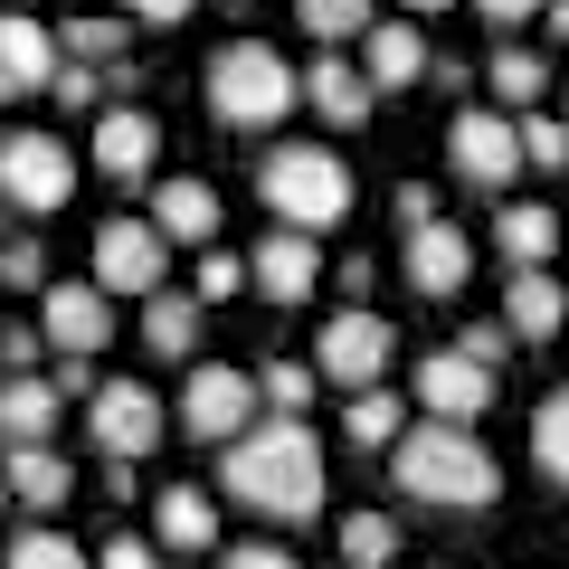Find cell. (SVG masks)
I'll return each instance as SVG.
<instances>
[{"mask_svg": "<svg viewBox=\"0 0 569 569\" xmlns=\"http://www.w3.org/2000/svg\"><path fill=\"white\" fill-rule=\"evenodd\" d=\"M219 493L266 512V522H313L323 512V437L305 418H257L219 456Z\"/></svg>", "mask_w": 569, "mask_h": 569, "instance_id": "1", "label": "cell"}, {"mask_svg": "<svg viewBox=\"0 0 569 569\" xmlns=\"http://www.w3.org/2000/svg\"><path fill=\"white\" fill-rule=\"evenodd\" d=\"M389 485H399L408 503H437V512H485V503H503V466H493V447L475 437V427H447V418H418V427L399 437Z\"/></svg>", "mask_w": 569, "mask_h": 569, "instance_id": "2", "label": "cell"}, {"mask_svg": "<svg viewBox=\"0 0 569 569\" xmlns=\"http://www.w3.org/2000/svg\"><path fill=\"white\" fill-rule=\"evenodd\" d=\"M257 200L276 209V228H305V238H323V228L351 219V162L332 152V142H276L257 162Z\"/></svg>", "mask_w": 569, "mask_h": 569, "instance_id": "3", "label": "cell"}, {"mask_svg": "<svg viewBox=\"0 0 569 569\" xmlns=\"http://www.w3.org/2000/svg\"><path fill=\"white\" fill-rule=\"evenodd\" d=\"M200 96H209V114H219L228 133H266V123H284L305 104V67H284L266 39H228L219 58H209Z\"/></svg>", "mask_w": 569, "mask_h": 569, "instance_id": "4", "label": "cell"}, {"mask_svg": "<svg viewBox=\"0 0 569 569\" xmlns=\"http://www.w3.org/2000/svg\"><path fill=\"white\" fill-rule=\"evenodd\" d=\"M257 399H266V389L247 380L238 361H190L171 427H181V437H200V447H238L247 427H257Z\"/></svg>", "mask_w": 569, "mask_h": 569, "instance_id": "5", "label": "cell"}, {"mask_svg": "<svg viewBox=\"0 0 569 569\" xmlns=\"http://www.w3.org/2000/svg\"><path fill=\"white\" fill-rule=\"evenodd\" d=\"M0 200L20 209V219H48V209L77 200V142L58 133H0Z\"/></svg>", "mask_w": 569, "mask_h": 569, "instance_id": "6", "label": "cell"}, {"mask_svg": "<svg viewBox=\"0 0 569 569\" xmlns=\"http://www.w3.org/2000/svg\"><path fill=\"white\" fill-rule=\"evenodd\" d=\"M389 361H399V332H389V313H370V305H342L323 332H313V370H323L332 389H389Z\"/></svg>", "mask_w": 569, "mask_h": 569, "instance_id": "7", "label": "cell"}, {"mask_svg": "<svg viewBox=\"0 0 569 569\" xmlns=\"http://www.w3.org/2000/svg\"><path fill=\"white\" fill-rule=\"evenodd\" d=\"M447 162L466 190H512V171L531 162L522 152V123L503 114V104H466V114L447 123Z\"/></svg>", "mask_w": 569, "mask_h": 569, "instance_id": "8", "label": "cell"}, {"mask_svg": "<svg viewBox=\"0 0 569 569\" xmlns=\"http://www.w3.org/2000/svg\"><path fill=\"white\" fill-rule=\"evenodd\" d=\"M162 427H171V408L152 399L142 380H104L96 399H86V437H96L104 466H133V456H152V447H162Z\"/></svg>", "mask_w": 569, "mask_h": 569, "instance_id": "9", "label": "cell"}, {"mask_svg": "<svg viewBox=\"0 0 569 569\" xmlns=\"http://www.w3.org/2000/svg\"><path fill=\"white\" fill-rule=\"evenodd\" d=\"M162 266H171V238L152 219H104L96 228V284L104 295H142V305H152V295H171Z\"/></svg>", "mask_w": 569, "mask_h": 569, "instance_id": "10", "label": "cell"}, {"mask_svg": "<svg viewBox=\"0 0 569 569\" xmlns=\"http://www.w3.org/2000/svg\"><path fill=\"white\" fill-rule=\"evenodd\" d=\"M39 332L58 342V361H96V351L114 342V295H104L96 276L86 284H48L39 295Z\"/></svg>", "mask_w": 569, "mask_h": 569, "instance_id": "11", "label": "cell"}, {"mask_svg": "<svg viewBox=\"0 0 569 569\" xmlns=\"http://www.w3.org/2000/svg\"><path fill=\"white\" fill-rule=\"evenodd\" d=\"M493 370L485 361H466V351H427L418 361V418H447V427H475L493 408Z\"/></svg>", "mask_w": 569, "mask_h": 569, "instance_id": "12", "label": "cell"}, {"mask_svg": "<svg viewBox=\"0 0 569 569\" xmlns=\"http://www.w3.org/2000/svg\"><path fill=\"white\" fill-rule=\"evenodd\" d=\"M58 77H67V39L58 29H39L29 10H10L0 20V96H58Z\"/></svg>", "mask_w": 569, "mask_h": 569, "instance_id": "13", "label": "cell"}, {"mask_svg": "<svg viewBox=\"0 0 569 569\" xmlns=\"http://www.w3.org/2000/svg\"><path fill=\"white\" fill-rule=\"evenodd\" d=\"M152 152H162V123L142 114V104H104V114H96L86 162H96L104 181H152Z\"/></svg>", "mask_w": 569, "mask_h": 569, "instance_id": "14", "label": "cell"}, {"mask_svg": "<svg viewBox=\"0 0 569 569\" xmlns=\"http://www.w3.org/2000/svg\"><path fill=\"white\" fill-rule=\"evenodd\" d=\"M247 276H257L266 305H305L313 284H323V247H313L305 228H266L257 257H247Z\"/></svg>", "mask_w": 569, "mask_h": 569, "instance_id": "15", "label": "cell"}, {"mask_svg": "<svg viewBox=\"0 0 569 569\" xmlns=\"http://www.w3.org/2000/svg\"><path fill=\"white\" fill-rule=\"evenodd\" d=\"M399 266H408V284L418 295H466V276H475V238L456 219H437V228H418V238H399Z\"/></svg>", "mask_w": 569, "mask_h": 569, "instance_id": "16", "label": "cell"}, {"mask_svg": "<svg viewBox=\"0 0 569 569\" xmlns=\"http://www.w3.org/2000/svg\"><path fill=\"white\" fill-rule=\"evenodd\" d=\"M305 104H313L323 123H342V133H361V123H370V104H380V86H370V67H361V58L323 48V58L305 67Z\"/></svg>", "mask_w": 569, "mask_h": 569, "instance_id": "17", "label": "cell"}, {"mask_svg": "<svg viewBox=\"0 0 569 569\" xmlns=\"http://www.w3.org/2000/svg\"><path fill=\"white\" fill-rule=\"evenodd\" d=\"M361 67L380 96H408V86H437V58H427V29L418 20H380L361 39Z\"/></svg>", "mask_w": 569, "mask_h": 569, "instance_id": "18", "label": "cell"}, {"mask_svg": "<svg viewBox=\"0 0 569 569\" xmlns=\"http://www.w3.org/2000/svg\"><path fill=\"white\" fill-rule=\"evenodd\" d=\"M152 228L171 247H200L209 257V238H219V190L209 181H152Z\"/></svg>", "mask_w": 569, "mask_h": 569, "instance_id": "19", "label": "cell"}, {"mask_svg": "<svg viewBox=\"0 0 569 569\" xmlns=\"http://www.w3.org/2000/svg\"><path fill=\"white\" fill-rule=\"evenodd\" d=\"M493 247H503L512 276H550V247H560V219L541 200H503L493 209Z\"/></svg>", "mask_w": 569, "mask_h": 569, "instance_id": "20", "label": "cell"}, {"mask_svg": "<svg viewBox=\"0 0 569 569\" xmlns=\"http://www.w3.org/2000/svg\"><path fill=\"white\" fill-rule=\"evenodd\" d=\"M152 541L162 550H219V503L200 485H162L152 493Z\"/></svg>", "mask_w": 569, "mask_h": 569, "instance_id": "21", "label": "cell"}, {"mask_svg": "<svg viewBox=\"0 0 569 569\" xmlns=\"http://www.w3.org/2000/svg\"><path fill=\"white\" fill-rule=\"evenodd\" d=\"M503 323H512V342H550L569 323V284L560 276H512L503 284Z\"/></svg>", "mask_w": 569, "mask_h": 569, "instance_id": "22", "label": "cell"}, {"mask_svg": "<svg viewBox=\"0 0 569 569\" xmlns=\"http://www.w3.org/2000/svg\"><path fill=\"white\" fill-rule=\"evenodd\" d=\"M10 493H20V512H58L77 493V466L58 447H10Z\"/></svg>", "mask_w": 569, "mask_h": 569, "instance_id": "23", "label": "cell"}, {"mask_svg": "<svg viewBox=\"0 0 569 569\" xmlns=\"http://www.w3.org/2000/svg\"><path fill=\"white\" fill-rule=\"evenodd\" d=\"M142 351L152 361H190L200 351V295H152L142 305Z\"/></svg>", "mask_w": 569, "mask_h": 569, "instance_id": "24", "label": "cell"}, {"mask_svg": "<svg viewBox=\"0 0 569 569\" xmlns=\"http://www.w3.org/2000/svg\"><path fill=\"white\" fill-rule=\"evenodd\" d=\"M58 380H0V427H10V447H48V427H58Z\"/></svg>", "mask_w": 569, "mask_h": 569, "instance_id": "25", "label": "cell"}, {"mask_svg": "<svg viewBox=\"0 0 569 569\" xmlns=\"http://www.w3.org/2000/svg\"><path fill=\"white\" fill-rule=\"evenodd\" d=\"M342 437H351V447H380V456H399V437H408V408H399V389H361V399H342Z\"/></svg>", "mask_w": 569, "mask_h": 569, "instance_id": "26", "label": "cell"}, {"mask_svg": "<svg viewBox=\"0 0 569 569\" xmlns=\"http://www.w3.org/2000/svg\"><path fill=\"white\" fill-rule=\"evenodd\" d=\"M58 39H67V67H123L133 20H123V10H114V20H104V10H86V20H67Z\"/></svg>", "mask_w": 569, "mask_h": 569, "instance_id": "27", "label": "cell"}, {"mask_svg": "<svg viewBox=\"0 0 569 569\" xmlns=\"http://www.w3.org/2000/svg\"><path fill=\"white\" fill-rule=\"evenodd\" d=\"M332 550H342V569H389L399 560V522H389V512H342Z\"/></svg>", "mask_w": 569, "mask_h": 569, "instance_id": "28", "label": "cell"}, {"mask_svg": "<svg viewBox=\"0 0 569 569\" xmlns=\"http://www.w3.org/2000/svg\"><path fill=\"white\" fill-rule=\"evenodd\" d=\"M531 456H541V475L569 493V389H550V399L531 408Z\"/></svg>", "mask_w": 569, "mask_h": 569, "instance_id": "29", "label": "cell"}, {"mask_svg": "<svg viewBox=\"0 0 569 569\" xmlns=\"http://www.w3.org/2000/svg\"><path fill=\"white\" fill-rule=\"evenodd\" d=\"M550 86V67L531 58V48H493V104H512V114H531Z\"/></svg>", "mask_w": 569, "mask_h": 569, "instance_id": "30", "label": "cell"}, {"mask_svg": "<svg viewBox=\"0 0 569 569\" xmlns=\"http://www.w3.org/2000/svg\"><path fill=\"white\" fill-rule=\"evenodd\" d=\"M295 20H305L323 48H342V39H370V29H380V20H370V0H295Z\"/></svg>", "mask_w": 569, "mask_h": 569, "instance_id": "31", "label": "cell"}, {"mask_svg": "<svg viewBox=\"0 0 569 569\" xmlns=\"http://www.w3.org/2000/svg\"><path fill=\"white\" fill-rule=\"evenodd\" d=\"M266 418H305V408H313V389H323V370H313V361H266Z\"/></svg>", "mask_w": 569, "mask_h": 569, "instance_id": "32", "label": "cell"}, {"mask_svg": "<svg viewBox=\"0 0 569 569\" xmlns=\"http://www.w3.org/2000/svg\"><path fill=\"white\" fill-rule=\"evenodd\" d=\"M10 569H96V560H86L67 531H39V522H29V531H10Z\"/></svg>", "mask_w": 569, "mask_h": 569, "instance_id": "33", "label": "cell"}, {"mask_svg": "<svg viewBox=\"0 0 569 569\" xmlns=\"http://www.w3.org/2000/svg\"><path fill=\"white\" fill-rule=\"evenodd\" d=\"M238 284H257V276H247V257H228V247H209V257H200V276H190V295H200V305H228Z\"/></svg>", "mask_w": 569, "mask_h": 569, "instance_id": "34", "label": "cell"}, {"mask_svg": "<svg viewBox=\"0 0 569 569\" xmlns=\"http://www.w3.org/2000/svg\"><path fill=\"white\" fill-rule=\"evenodd\" d=\"M522 152H531V171H569V123L560 114H522Z\"/></svg>", "mask_w": 569, "mask_h": 569, "instance_id": "35", "label": "cell"}, {"mask_svg": "<svg viewBox=\"0 0 569 569\" xmlns=\"http://www.w3.org/2000/svg\"><path fill=\"white\" fill-rule=\"evenodd\" d=\"M0 276H10V295H29V284L48 276V247H39V238L20 228V238H10V257H0Z\"/></svg>", "mask_w": 569, "mask_h": 569, "instance_id": "36", "label": "cell"}, {"mask_svg": "<svg viewBox=\"0 0 569 569\" xmlns=\"http://www.w3.org/2000/svg\"><path fill=\"white\" fill-rule=\"evenodd\" d=\"M456 351H466V361H485V370H503V351H512V323H503V313H493V323H466V342H456Z\"/></svg>", "mask_w": 569, "mask_h": 569, "instance_id": "37", "label": "cell"}, {"mask_svg": "<svg viewBox=\"0 0 569 569\" xmlns=\"http://www.w3.org/2000/svg\"><path fill=\"white\" fill-rule=\"evenodd\" d=\"M96 569H162V550L142 541V531H114V541L96 550Z\"/></svg>", "mask_w": 569, "mask_h": 569, "instance_id": "38", "label": "cell"}, {"mask_svg": "<svg viewBox=\"0 0 569 569\" xmlns=\"http://www.w3.org/2000/svg\"><path fill=\"white\" fill-rule=\"evenodd\" d=\"M418 228H437V190L408 181V190H399V238H418Z\"/></svg>", "mask_w": 569, "mask_h": 569, "instance_id": "39", "label": "cell"}, {"mask_svg": "<svg viewBox=\"0 0 569 569\" xmlns=\"http://www.w3.org/2000/svg\"><path fill=\"white\" fill-rule=\"evenodd\" d=\"M219 569H305L295 550H266V541H247V550H219Z\"/></svg>", "mask_w": 569, "mask_h": 569, "instance_id": "40", "label": "cell"}, {"mask_svg": "<svg viewBox=\"0 0 569 569\" xmlns=\"http://www.w3.org/2000/svg\"><path fill=\"white\" fill-rule=\"evenodd\" d=\"M123 20H142V29H171V20H190V0H123Z\"/></svg>", "mask_w": 569, "mask_h": 569, "instance_id": "41", "label": "cell"}, {"mask_svg": "<svg viewBox=\"0 0 569 569\" xmlns=\"http://www.w3.org/2000/svg\"><path fill=\"white\" fill-rule=\"evenodd\" d=\"M0 351H10V380H29V351H39V332L10 323V332H0Z\"/></svg>", "mask_w": 569, "mask_h": 569, "instance_id": "42", "label": "cell"}, {"mask_svg": "<svg viewBox=\"0 0 569 569\" xmlns=\"http://www.w3.org/2000/svg\"><path fill=\"white\" fill-rule=\"evenodd\" d=\"M475 10H485L493 29H512V20H531V10H550V0H475Z\"/></svg>", "mask_w": 569, "mask_h": 569, "instance_id": "43", "label": "cell"}, {"mask_svg": "<svg viewBox=\"0 0 569 569\" xmlns=\"http://www.w3.org/2000/svg\"><path fill=\"white\" fill-rule=\"evenodd\" d=\"M541 20H550V39H560V48H569V0H550Z\"/></svg>", "mask_w": 569, "mask_h": 569, "instance_id": "44", "label": "cell"}, {"mask_svg": "<svg viewBox=\"0 0 569 569\" xmlns=\"http://www.w3.org/2000/svg\"><path fill=\"white\" fill-rule=\"evenodd\" d=\"M437 10H456V0H408V20H437Z\"/></svg>", "mask_w": 569, "mask_h": 569, "instance_id": "45", "label": "cell"}]
</instances>
